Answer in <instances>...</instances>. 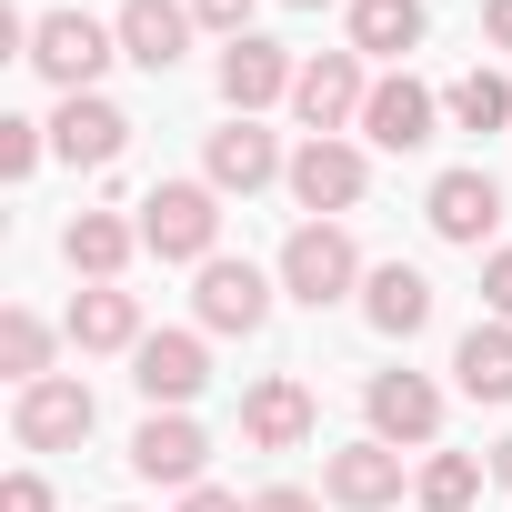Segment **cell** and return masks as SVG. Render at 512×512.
Wrapping results in <instances>:
<instances>
[{"instance_id":"d6986e66","label":"cell","mask_w":512,"mask_h":512,"mask_svg":"<svg viewBox=\"0 0 512 512\" xmlns=\"http://www.w3.org/2000/svg\"><path fill=\"white\" fill-rule=\"evenodd\" d=\"M71 342H81V352H141V302L111 292V282L81 292V302H71Z\"/></svg>"},{"instance_id":"9c48e42d","label":"cell","mask_w":512,"mask_h":512,"mask_svg":"<svg viewBox=\"0 0 512 512\" xmlns=\"http://www.w3.org/2000/svg\"><path fill=\"white\" fill-rule=\"evenodd\" d=\"M362 181H372V171H362L352 141H302V151H292V201H302V211H352Z\"/></svg>"},{"instance_id":"7a4b0ae2","label":"cell","mask_w":512,"mask_h":512,"mask_svg":"<svg viewBox=\"0 0 512 512\" xmlns=\"http://www.w3.org/2000/svg\"><path fill=\"white\" fill-rule=\"evenodd\" d=\"M352 282H362V251H352L342 221H302V231L282 241V292H292V302L322 312V302H342Z\"/></svg>"},{"instance_id":"cb8c5ba5","label":"cell","mask_w":512,"mask_h":512,"mask_svg":"<svg viewBox=\"0 0 512 512\" xmlns=\"http://www.w3.org/2000/svg\"><path fill=\"white\" fill-rule=\"evenodd\" d=\"M412 492H422V512H472V492H482V462H472V452H432Z\"/></svg>"},{"instance_id":"9a60e30c","label":"cell","mask_w":512,"mask_h":512,"mask_svg":"<svg viewBox=\"0 0 512 512\" xmlns=\"http://www.w3.org/2000/svg\"><path fill=\"white\" fill-rule=\"evenodd\" d=\"M422 211H432V231H442V241H482V231L502 221V181H492V171H442Z\"/></svg>"},{"instance_id":"7402d4cb","label":"cell","mask_w":512,"mask_h":512,"mask_svg":"<svg viewBox=\"0 0 512 512\" xmlns=\"http://www.w3.org/2000/svg\"><path fill=\"white\" fill-rule=\"evenodd\" d=\"M412 41H422V0H352V51L402 61Z\"/></svg>"},{"instance_id":"484cf974","label":"cell","mask_w":512,"mask_h":512,"mask_svg":"<svg viewBox=\"0 0 512 512\" xmlns=\"http://www.w3.org/2000/svg\"><path fill=\"white\" fill-rule=\"evenodd\" d=\"M41 362H51V332H41L31 312H0V372H11V382L31 392V382H51Z\"/></svg>"},{"instance_id":"d4e9b609","label":"cell","mask_w":512,"mask_h":512,"mask_svg":"<svg viewBox=\"0 0 512 512\" xmlns=\"http://www.w3.org/2000/svg\"><path fill=\"white\" fill-rule=\"evenodd\" d=\"M442 111H452L462 131H502V121H512V81H502V71H462Z\"/></svg>"},{"instance_id":"5bb4252c","label":"cell","mask_w":512,"mask_h":512,"mask_svg":"<svg viewBox=\"0 0 512 512\" xmlns=\"http://www.w3.org/2000/svg\"><path fill=\"white\" fill-rule=\"evenodd\" d=\"M432 111H442V101H432V91L402 71V81H372V101H362V131H372L382 151H422V141H432Z\"/></svg>"},{"instance_id":"6da1fadb","label":"cell","mask_w":512,"mask_h":512,"mask_svg":"<svg viewBox=\"0 0 512 512\" xmlns=\"http://www.w3.org/2000/svg\"><path fill=\"white\" fill-rule=\"evenodd\" d=\"M221 201H211V181H161L151 201H141V251H161V262H221Z\"/></svg>"},{"instance_id":"30bf717a","label":"cell","mask_w":512,"mask_h":512,"mask_svg":"<svg viewBox=\"0 0 512 512\" xmlns=\"http://www.w3.org/2000/svg\"><path fill=\"white\" fill-rule=\"evenodd\" d=\"M372 442H432L442 432V392L422 372H372Z\"/></svg>"},{"instance_id":"836d02e7","label":"cell","mask_w":512,"mask_h":512,"mask_svg":"<svg viewBox=\"0 0 512 512\" xmlns=\"http://www.w3.org/2000/svg\"><path fill=\"white\" fill-rule=\"evenodd\" d=\"M492 472H502V482H512V442H502V452H492Z\"/></svg>"},{"instance_id":"3957f363","label":"cell","mask_w":512,"mask_h":512,"mask_svg":"<svg viewBox=\"0 0 512 512\" xmlns=\"http://www.w3.org/2000/svg\"><path fill=\"white\" fill-rule=\"evenodd\" d=\"M111 51H121V31H101L91 11H41V21H31V61H41L61 91H91Z\"/></svg>"},{"instance_id":"44dd1931","label":"cell","mask_w":512,"mask_h":512,"mask_svg":"<svg viewBox=\"0 0 512 512\" xmlns=\"http://www.w3.org/2000/svg\"><path fill=\"white\" fill-rule=\"evenodd\" d=\"M282 171V151H272V131H251V121H231V131H211V191H262Z\"/></svg>"},{"instance_id":"4fadbf2b","label":"cell","mask_w":512,"mask_h":512,"mask_svg":"<svg viewBox=\"0 0 512 512\" xmlns=\"http://www.w3.org/2000/svg\"><path fill=\"white\" fill-rule=\"evenodd\" d=\"M292 81H302V71H292V51H282V41H231V51H221V101H231L241 121L262 111V101H282Z\"/></svg>"},{"instance_id":"83f0119b","label":"cell","mask_w":512,"mask_h":512,"mask_svg":"<svg viewBox=\"0 0 512 512\" xmlns=\"http://www.w3.org/2000/svg\"><path fill=\"white\" fill-rule=\"evenodd\" d=\"M191 21H201V31H231V41H251V0H191Z\"/></svg>"},{"instance_id":"277c9868","label":"cell","mask_w":512,"mask_h":512,"mask_svg":"<svg viewBox=\"0 0 512 512\" xmlns=\"http://www.w3.org/2000/svg\"><path fill=\"white\" fill-rule=\"evenodd\" d=\"M91 382H71V372H51V382H31L21 392V412H11V432L31 442V452H71V442H91Z\"/></svg>"},{"instance_id":"f546056e","label":"cell","mask_w":512,"mask_h":512,"mask_svg":"<svg viewBox=\"0 0 512 512\" xmlns=\"http://www.w3.org/2000/svg\"><path fill=\"white\" fill-rule=\"evenodd\" d=\"M482 302L512 322V251H492V262H482Z\"/></svg>"},{"instance_id":"8fae6325","label":"cell","mask_w":512,"mask_h":512,"mask_svg":"<svg viewBox=\"0 0 512 512\" xmlns=\"http://www.w3.org/2000/svg\"><path fill=\"white\" fill-rule=\"evenodd\" d=\"M121 141H131V121H121L101 91H71V101H61V121H51V151H61V161H81V171L121 161Z\"/></svg>"},{"instance_id":"8992f818","label":"cell","mask_w":512,"mask_h":512,"mask_svg":"<svg viewBox=\"0 0 512 512\" xmlns=\"http://www.w3.org/2000/svg\"><path fill=\"white\" fill-rule=\"evenodd\" d=\"M362 101H372V91H362V61H352V51H322V61H302V81H292V111L312 121V141H332Z\"/></svg>"},{"instance_id":"4dcf8cb0","label":"cell","mask_w":512,"mask_h":512,"mask_svg":"<svg viewBox=\"0 0 512 512\" xmlns=\"http://www.w3.org/2000/svg\"><path fill=\"white\" fill-rule=\"evenodd\" d=\"M251 512H322V502H312V492H292V482H272V492L251 502Z\"/></svg>"},{"instance_id":"f1b7e54d","label":"cell","mask_w":512,"mask_h":512,"mask_svg":"<svg viewBox=\"0 0 512 512\" xmlns=\"http://www.w3.org/2000/svg\"><path fill=\"white\" fill-rule=\"evenodd\" d=\"M0 512H51V482L41 472H11V482H0Z\"/></svg>"},{"instance_id":"ffe728a7","label":"cell","mask_w":512,"mask_h":512,"mask_svg":"<svg viewBox=\"0 0 512 512\" xmlns=\"http://www.w3.org/2000/svg\"><path fill=\"white\" fill-rule=\"evenodd\" d=\"M452 372H462L472 402H512V322H472L462 352H452Z\"/></svg>"},{"instance_id":"4316f807","label":"cell","mask_w":512,"mask_h":512,"mask_svg":"<svg viewBox=\"0 0 512 512\" xmlns=\"http://www.w3.org/2000/svg\"><path fill=\"white\" fill-rule=\"evenodd\" d=\"M31 161H41V121H0V171L21 181Z\"/></svg>"},{"instance_id":"2e32d148","label":"cell","mask_w":512,"mask_h":512,"mask_svg":"<svg viewBox=\"0 0 512 512\" xmlns=\"http://www.w3.org/2000/svg\"><path fill=\"white\" fill-rule=\"evenodd\" d=\"M121 61H141V71H171L181 61V41H191V11L181 0H121Z\"/></svg>"},{"instance_id":"52a82bcc","label":"cell","mask_w":512,"mask_h":512,"mask_svg":"<svg viewBox=\"0 0 512 512\" xmlns=\"http://www.w3.org/2000/svg\"><path fill=\"white\" fill-rule=\"evenodd\" d=\"M322 492H332L342 512H382V502H402V452H392V442H342V452L322 462Z\"/></svg>"},{"instance_id":"603a6c76","label":"cell","mask_w":512,"mask_h":512,"mask_svg":"<svg viewBox=\"0 0 512 512\" xmlns=\"http://www.w3.org/2000/svg\"><path fill=\"white\" fill-rule=\"evenodd\" d=\"M131 241H141V231H131V221H111V211H81V221L61 231V251H71V272H91V282H111V272L131 262Z\"/></svg>"},{"instance_id":"5b68a950","label":"cell","mask_w":512,"mask_h":512,"mask_svg":"<svg viewBox=\"0 0 512 512\" xmlns=\"http://www.w3.org/2000/svg\"><path fill=\"white\" fill-rule=\"evenodd\" d=\"M131 382H141V402L161 412V402H191L201 382H211V352H201V332H141V352H131Z\"/></svg>"},{"instance_id":"1f68e13d","label":"cell","mask_w":512,"mask_h":512,"mask_svg":"<svg viewBox=\"0 0 512 512\" xmlns=\"http://www.w3.org/2000/svg\"><path fill=\"white\" fill-rule=\"evenodd\" d=\"M181 512H251V502H231V492H211V482H191V502Z\"/></svg>"},{"instance_id":"ba28073f","label":"cell","mask_w":512,"mask_h":512,"mask_svg":"<svg viewBox=\"0 0 512 512\" xmlns=\"http://www.w3.org/2000/svg\"><path fill=\"white\" fill-rule=\"evenodd\" d=\"M191 302H201L211 332H241V342L272 322V282L251 272V262H201V292H191Z\"/></svg>"},{"instance_id":"e575fe53","label":"cell","mask_w":512,"mask_h":512,"mask_svg":"<svg viewBox=\"0 0 512 512\" xmlns=\"http://www.w3.org/2000/svg\"><path fill=\"white\" fill-rule=\"evenodd\" d=\"M292 11H322V0H292Z\"/></svg>"},{"instance_id":"ac0fdd59","label":"cell","mask_w":512,"mask_h":512,"mask_svg":"<svg viewBox=\"0 0 512 512\" xmlns=\"http://www.w3.org/2000/svg\"><path fill=\"white\" fill-rule=\"evenodd\" d=\"M302 432H312V392H302V382H262V392L241 402V442H262V452H292Z\"/></svg>"},{"instance_id":"7c38bea8","label":"cell","mask_w":512,"mask_h":512,"mask_svg":"<svg viewBox=\"0 0 512 512\" xmlns=\"http://www.w3.org/2000/svg\"><path fill=\"white\" fill-rule=\"evenodd\" d=\"M201 462H211V442H201V422H181V412H151V422L131 432V472H141V482H201Z\"/></svg>"},{"instance_id":"d6a6232c","label":"cell","mask_w":512,"mask_h":512,"mask_svg":"<svg viewBox=\"0 0 512 512\" xmlns=\"http://www.w3.org/2000/svg\"><path fill=\"white\" fill-rule=\"evenodd\" d=\"M482 31H492V41L512 51V0H482Z\"/></svg>"},{"instance_id":"e0dca14e","label":"cell","mask_w":512,"mask_h":512,"mask_svg":"<svg viewBox=\"0 0 512 512\" xmlns=\"http://www.w3.org/2000/svg\"><path fill=\"white\" fill-rule=\"evenodd\" d=\"M362 312H372V332H392V342H412V332L432 322V282H422L412 262H382V272L362 282Z\"/></svg>"}]
</instances>
